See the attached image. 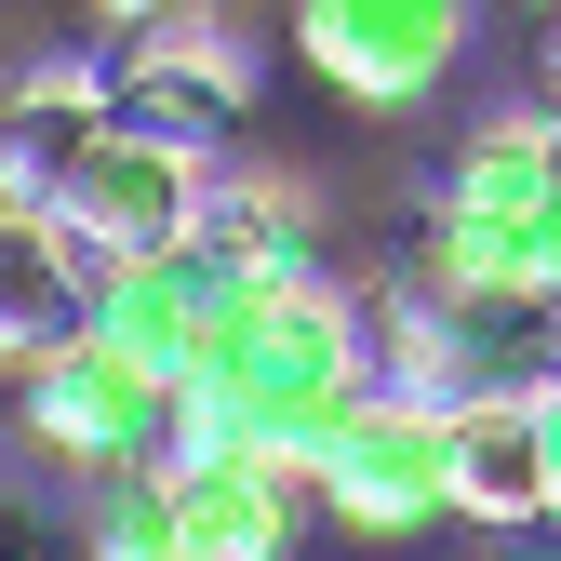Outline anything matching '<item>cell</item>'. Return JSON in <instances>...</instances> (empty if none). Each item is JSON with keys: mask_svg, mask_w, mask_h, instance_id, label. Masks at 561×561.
Instances as JSON below:
<instances>
[{"mask_svg": "<svg viewBox=\"0 0 561 561\" xmlns=\"http://www.w3.org/2000/svg\"><path fill=\"white\" fill-rule=\"evenodd\" d=\"M548 67H561V41H548Z\"/></svg>", "mask_w": 561, "mask_h": 561, "instance_id": "cell-18", "label": "cell"}, {"mask_svg": "<svg viewBox=\"0 0 561 561\" xmlns=\"http://www.w3.org/2000/svg\"><path fill=\"white\" fill-rule=\"evenodd\" d=\"M187 241L215 254V267H241V280H321V254H308V187H295V174H228V161H215Z\"/></svg>", "mask_w": 561, "mask_h": 561, "instance_id": "cell-8", "label": "cell"}, {"mask_svg": "<svg viewBox=\"0 0 561 561\" xmlns=\"http://www.w3.org/2000/svg\"><path fill=\"white\" fill-rule=\"evenodd\" d=\"M228 54V0H134L107 41V81H148V67H215Z\"/></svg>", "mask_w": 561, "mask_h": 561, "instance_id": "cell-12", "label": "cell"}, {"mask_svg": "<svg viewBox=\"0 0 561 561\" xmlns=\"http://www.w3.org/2000/svg\"><path fill=\"white\" fill-rule=\"evenodd\" d=\"M228 295V267L201 254V241H161V254H107L94 280H81V334H107L121 362H148L161 388H174V362H187V334H201V308Z\"/></svg>", "mask_w": 561, "mask_h": 561, "instance_id": "cell-6", "label": "cell"}, {"mask_svg": "<svg viewBox=\"0 0 561 561\" xmlns=\"http://www.w3.org/2000/svg\"><path fill=\"white\" fill-rule=\"evenodd\" d=\"M81 561H187V522H174V481H161V468L107 481V495H94V522H81Z\"/></svg>", "mask_w": 561, "mask_h": 561, "instance_id": "cell-13", "label": "cell"}, {"mask_svg": "<svg viewBox=\"0 0 561 561\" xmlns=\"http://www.w3.org/2000/svg\"><path fill=\"white\" fill-rule=\"evenodd\" d=\"M535 201H548V121H481L442 174V215H481V228H522Z\"/></svg>", "mask_w": 561, "mask_h": 561, "instance_id": "cell-11", "label": "cell"}, {"mask_svg": "<svg viewBox=\"0 0 561 561\" xmlns=\"http://www.w3.org/2000/svg\"><path fill=\"white\" fill-rule=\"evenodd\" d=\"M201 187H215V161H187V148H161V134L107 121L94 148L54 174V241L81 254V267H107V254H161V241L201 228Z\"/></svg>", "mask_w": 561, "mask_h": 561, "instance_id": "cell-3", "label": "cell"}, {"mask_svg": "<svg viewBox=\"0 0 561 561\" xmlns=\"http://www.w3.org/2000/svg\"><path fill=\"white\" fill-rule=\"evenodd\" d=\"M308 495L347 522V535H442L455 522V428H442V401H401L375 388L362 414L334 428V455L308 468Z\"/></svg>", "mask_w": 561, "mask_h": 561, "instance_id": "cell-1", "label": "cell"}, {"mask_svg": "<svg viewBox=\"0 0 561 561\" xmlns=\"http://www.w3.org/2000/svg\"><path fill=\"white\" fill-rule=\"evenodd\" d=\"M121 121H134V134H161V148H187V161H228V134H241V54L121 81Z\"/></svg>", "mask_w": 561, "mask_h": 561, "instance_id": "cell-10", "label": "cell"}, {"mask_svg": "<svg viewBox=\"0 0 561 561\" xmlns=\"http://www.w3.org/2000/svg\"><path fill=\"white\" fill-rule=\"evenodd\" d=\"M548 187H561V107H548Z\"/></svg>", "mask_w": 561, "mask_h": 561, "instance_id": "cell-16", "label": "cell"}, {"mask_svg": "<svg viewBox=\"0 0 561 561\" xmlns=\"http://www.w3.org/2000/svg\"><path fill=\"white\" fill-rule=\"evenodd\" d=\"M522 401H535V455H548V535H561V362H548Z\"/></svg>", "mask_w": 561, "mask_h": 561, "instance_id": "cell-14", "label": "cell"}, {"mask_svg": "<svg viewBox=\"0 0 561 561\" xmlns=\"http://www.w3.org/2000/svg\"><path fill=\"white\" fill-rule=\"evenodd\" d=\"M442 428H455V522H481V535H548V455H535V401H508V388H468V401H442Z\"/></svg>", "mask_w": 561, "mask_h": 561, "instance_id": "cell-7", "label": "cell"}, {"mask_svg": "<svg viewBox=\"0 0 561 561\" xmlns=\"http://www.w3.org/2000/svg\"><path fill=\"white\" fill-rule=\"evenodd\" d=\"M107 14H134V0H107Z\"/></svg>", "mask_w": 561, "mask_h": 561, "instance_id": "cell-17", "label": "cell"}, {"mask_svg": "<svg viewBox=\"0 0 561 561\" xmlns=\"http://www.w3.org/2000/svg\"><path fill=\"white\" fill-rule=\"evenodd\" d=\"M174 481V522H187V561H295L308 535V468H280V455H161Z\"/></svg>", "mask_w": 561, "mask_h": 561, "instance_id": "cell-5", "label": "cell"}, {"mask_svg": "<svg viewBox=\"0 0 561 561\" xmlns=\"http://www.w3.org/2000/svg\"><path fill=\"white\" fill-rule=\"evenodd\" d=\"M27 442L54 468H94V481H134L174 455V388L148 362H121L107 334H67L54 362H27Z\"/></svg>", "mask_w": 561, "mask_h": 561, "instance_id": "cell-2", "label": "cell"}, {"mask_svg": "<svg viewBox=\"0 0 561 561\" xmlns=\"http://www.w3.org/2000/svg\"><path fill=\"white\" fill-rule=\"evenodd\" d=\"M81 254L54 241V215H0V362H54L67 334H81Z\"/></svg>", "mask_w": 561, "mask_h": 561, "instance_id": "cell-9", "label": "cell"}, {"mask_svg": "<svg viewBox=\"0 0 561 561\" xmlns=\"http://www.w3.org/2000/svg\"><path fill=\"white\" fill-rule=\"evenodd\" d=\"M295 54L362 107H428L468 54V0H295Z\"/></svg>", "mask_w": 561, "mask_h": 561, "instance_id": "cell-4", "label": "cell"}, {"mask_svg": "<svg viewBox=\"0 0 561 561\" xmlns=\"http://www.w3.org/2000/svg\"><path fill=\"white\" fill-rule=\"evenodd\" d=\"M468 561H561V548H548V535H481Z\"/></svg>", "mask_w": 561, "mask_h": 561, "instance_id": "cell-15", "label": "cell"}]
</instances>
